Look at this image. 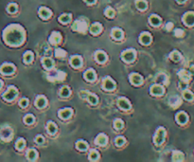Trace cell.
I'll list each match as a JSON object with an SVG mask.
<instances>
[{"label": "cell", "mask_w": 194, "mask_h": 162, "mask_svg": "<svg viewBox=\"0 0 194 162\" xmlns=\"http://www.w3.org/2000/svg\"><path fill=\"white\" fill-rule=\"evenodd\" d=\"M114 126L117 130L122 129V127H123V122H122L121 119H116V122L114 123Z\"/></svg>", "instance_id": "46"}, {"label": "cell", "mask_w": 194, "mask_h": 162, "mask_svg": "<svg viewBox=\"0 0 194 162\" xmlns=\"http://www.w3.org/2000/svg\"><path fill=\"white\" fill-rule=\"evenodd\" d=\"M25 145H26V141H25V139L23 138H19L16 141V144H15V146H16V148L18 150H22L25 147Z\"/></svg>", "instance_id": "38"}, {"label": "cell", "mask_w": 194, "mask_h": 162, "mask_svg": "<svg viewBox=\"0 0 194 162\" xmlns=\"http://www.w3.org/2000/svg\"><path fill=\"white\" fill-rule=\"evenodd\" d=\"M64 78H65V73L64 72H63V71L58 72V75H57V79L58 80L63 81V80H64Z\"/></svg>", "instance_id": "49"}, {"label": "cell", "mask_w": 194, "mask_h": 162, "mask_svg": "<svg viewBox=\"0 0 194 162\" xmlns=\"http://www.w3.org/2000/svg\"><path fill=\"white\" fill-rule=\"evenodd\" d=\"M39 15L44 19H48V18L50 17V15H51V12H50L48 8L42 7V8H40V10H39Z\"/></svg>", "instance_id": "13"}, {"label": "cell", "mask_w": 194, "mask_h": 162, "mask_svg": "<svg viewBox=\"0 0 194 162\" xmlns=\"http://www.w3.org/2000/svg\"><path fill=\"white\" fill-rule=\"evenodd\" d=\"M33 60V54H32V52H30V51H27L26 53L24 54V61L25 63H31Z\"/></svg>", "instance_id": "34"}, {"label": "cell", "mask_w": 194, "mask_h": 162, "mask_svg": "<svg viewBox=\"0 0 194 162\" xmlns=\"http://www.w3.org/2000/svg\"><path fill=\"white\" fill-rule=\"evenodd\" d=\"M156 81L158 82H162V83H168V80H167V76L165 74H159L156 78Z\"/></svg>", "instance_id": "42"}, {"label": "cell", "mask_w": 194, "mask_h": 162, "mask_svg": "<svg viewBox=\"0 0 194 162\" xmlns=\"http://www.w3.org/2000/svg\"><path fill=\"white\" fill-rule=\"evenodd\" d=\"M105 14H106V16H108L110 18L112 17H114V15H115V12H114V10L112 9V8H107L105 10Z\"/></svg>", "instance_id": "47"}, {"label": "cell", "mask_w": 194, "mask_h": 162, "mask_svg": "<svg viewBox=\"0 0 194 162\" xmlns=\"http://www.w3.org/2000/svg\"><path fill=\"white\" fill-rule=\"evenodd\" d=\"M116 85H115V82L111 79L109 77H106L105 79L103 80V87L105 88L106 90H113L115 88Z\"/></svg>", "instance_id": "7"}, {"label": "cell", "mask_w": 194, "mask_h": 162, "mask_svg": "<svg viewBox=\"0 0 194 162\" xmlns=\"http://www.w3.org/2000/svg\"><path fill=\"white\" fill-rule=\"evenodd\" d=\"M125 143V138L123 137H119L116 138V144L117 146H122Z\"/></svg>", "instance_id": "48"}, {"label": "cell", "mask_w": 194, "mask_h": 162, "mask_svg": "<svg viewBox=\"0 0 194 162\" xmlns=\"http://www.w3.org/2000/svg\"><path fill=\"white\" fill-rule=\"evenodd\" d=\"M16 10H17V5L16 4L12 3V4H10L9 6H8V12L9 13H13L16 12Z\"/></svg>", "instance_id": "45"}, {"label": "cell", "mask_w": 194, "mask_h": 162, "mask_svg": "<svg viewBox=\"0 0 194 162\" xmlns=\"http://www.w3.org/2000/svg\"><path fill=\"white\" fill-rule=\"evenodd\" d=\"M35 104H36V106L39 107V108H43L45 104H47V100H45V98L43 97V96H40L37 98L36 102H35Z\"/></svg>", "instance_id": "24"}, {"label": "cell", "mask_w": 194, "mask_h": 162, "mask_svg": "<svg viewBox=\"0 0 194 162\" xmlns=\"http://www.w3.org/2000/svg\"><path fill=\"white\" fill-rule=\"evenodd\" d=\"M187 0H177V2L178 3H184V2H186Z\"/></svg>", "instance_id": "58"}, {"label": "cell", "mask_w": 194, "mask_h": 162, "mask_svg": "<svg viewBox=\"0 0 194 162\" xmlns=\"http://www.w3.org/2000/svg\"><path fill=\"white\" fill-rule=\"evenodd\" d=\"M48 131L51 135L56 133V131H57V126H56V124L54 122H48Z\"/></svg>", "instance_id": "33"}, {"label": "cell", "mask_w": 194, "mask_h": 162, "mask_svg": "<svg viewBox=\"0 0 194 162\" xmlns=\"http://www.w3.org/2000/svg\"><path fill=\"white\" fill-rule=\"evenodd\" d=\"M2 73L4 74H12V73L14 71V66L11 64H4L1 68H0Z\"/></svg>", "instance_id": "10"}, {"label": "cell", "mask_w": 194, "mask_h": 162, "mask_svg": "<svg viewBox=\"0 0 194 162\" xmlns=\"http://www.w3.org/2000/svg\"><path fill=\"white\" fill-rule=\"evenodd\" d=\"M183 21L187 26L194 25V13H187L183 17Z\"/></svg>", "instance_id": "6"}, {"label": "cell", "mask_w": 194, "mask_h": 162, "mask_svg": "<svg viewBox=\"0 0 194 162\" xmlns=\"http://www.w3.org/2000/svg\"><path fill=\"white\" fill-rule=\"evenodd\" d=\"M96 59L100 63H104L107 60V56L103 51H97L96 53Z\"/></svg>", "instance_id": "21"}, {"label": "cell", "mask_w": 194, "mask_h": 162, "mask_svg": "<svg viewBox=\"0 0 194 162\" xmlns=\"http://www.w3.org/2000/svg\"><path fill=\"white\" fill-rule=\"evenodd\" d=\"M72 28L76 31H80V32H84V31L87 29V24H86L84 21L81 20H77L76 22L73 24Z\"/></svg>", "instance_id": "4"}, {"label": "cell", "mask_w": 194, "mask_h": 162, "mask_svg": "<svg viewBox=\"0 0 194 162\" xmlns=\"http://www.w3.org/2000/svg\"><path fill=\"white\" fill-rule=\"evenodd\" d=\"M119 105L120 108L127 110V109L130 108V102L127 101L126 99L121 98V99H119Z\"/></svg>", "instance_id": "22"}, {"label": "cell", "mask_w": 194, "mask_h": 162, "mask_svg": "<svg viewBox=\"0 0 194 162\" xmlns=\"http://www.w3.org/2000/svg\"><path fill=\"white\" fill-rule=\"evenodd\" d=\"M171 59L172 60V61H174V62H179L180 60H181V55H180V53L178 51H176V50H174V51H172L171 53Z\"/></svg>", "instance_id": "31"}, {"label": "cell", "mask_w": 194, "mask_h": 162, "mask_svg": "<svg viewBox=\"0 0 194 162\" xmlns=\"http://www.w3.org/2000/svg\"><path fill=\"white\" fill-rule=\"evenodd\" d=\"M71 115H72V109H70V108H64L59 112V116L64 119H68Z\"/></svg>", "instance_id": "14"}, {"label": "cell", "mask_w": 194, "mask_h": 162, "mask_svg": "<svg viewBox=\"0 0 194 162\" xmlns=\"http://www.w3.org/2000/svg\"><path fill=\"white\" fill-rule=\"evenodd\" d=\"M60 94H61V96H62V97H67V96H69V94H70L69 88L67 86H64L62 89L60 90Z\"/></svg>", "instance_id": "39"}, {"label": "cell", "mask_w": 194, "mask_h": 162, "mask_svg": "<svg viewBox=\"0 0 194 162\" xmlns=\"http://www.w3.org/2000/svg\"><path fill=\"white\" fill-rule=\"evenodd\" d=\"M130 81L133 85H141L143 79L139 74H137V73H133V74H131V76H130Z\"/></svg>", "instance_id": "9"}, {"label": "cell", "mask_w": 194, "mask_h": 162, "mask_svg": "<svg viewBox=\"0 0 194 162\" xmlns=\"http://www.w3.org/2000/svg\"><path fill=\"white\" fill-rule=\"evenodd\" d=\"M172 23H168L167 24V26H166V29H168V30H171V28H172Z\"/></svg>", "instance_id": "53"}, {"label": "cell", "mask_w": 194, "mask_h": 162, "mask_svg": "<svg viewBox=\"0 0 194 162\" xmlns=\"http://www.w3.org/2000/svg\"><path fill=\"white\" fill-rule=\"evenodd\" d=\"M42 63H43V65L45 67V68H51V67L53 66V61L50 59V58H44L42 60Z\"/></svg>", "instance_id": "29"}, {"label": "cell", "mask_w": 194, "mask_h": 162, "mask_svg": "<svg viewBox=\"0 0 194 162\" xmlns=\"http://www.w3.org/2000/svg\"><path fill=\"white\" fill-rule=\"evenodd\" d=\"M76 147L81 151H84V150L87 149V143L83 141V140H79L77 144H76Z\"/></svg>", "instance_id": "36"}, {"label": "cell", "mask_w": 194, "mask_h": 162, "mask_svg": "<svg viewBox=\"0 0 194 162\" xmlns=\"http://www.w3.org/2000/svg\"><path fill=\"white\" fill-rule=\"evenodd\" d=\"M16 95H17V89H16V88H15L14 86H10L9 89L5 92L3 97H4L5 100L12 101L15 97H16Z\"/></svg>", "instance_id": "3"}, {"label": "cell", "mask_w": 194, "mask_h": 162, "mask_svg": "<svg viewBox=\"0 0 194 162\" xmlns=\"http://www.w3.org/2000/svg\"><path fill=\"white\" fill-rule=\"evenodd\" d=\"M70 20H71V15L70 14H66L65 13V14L61 15V16L59 17V21L63 24H66V23L70 22Z\"/></svg>", "instance_id": "30"}, {"label": "cell", "mask_w": 194, "mask_h": 162, "mask_svg": "<svg viewBox=\"0 0 194 162\" xmlns=\"http://www.w3.org/2000/svg\"><path fill=\"white\" fill-rule=\"evenodd\" d=\"M60 41H61V34L59 32H56V31L52 32V34L50 35V38H49L50 43L55 45V44L60 43Z\"/></svg>", "instance_id": "16"}, {"label": "cell", "mask_w": 194, "mask_h": 162, "mask_svg": "<svg viewBox=\"0 0 194 162\" xmlns=\"http://www.w3.org/2000/svg\"><path fill=\"white\" fill-rule=\"evenodd\" d=\"M112 35H113V37L115 39L120 40L122 38V36H123V33H122V31L119 29H114L113 31H112Z\"/></svg>", "instance_id": "26"}, {"label": "cell", "mask_w": 194, "mask_h": 162, "mask_svg": "<svg viewBox=\"0 0 194 162\" xmlns=\"http://www.w3.org/2000/svg\"><path fill=\"white\" fill-rule=\"evenodd\" d=\"M87 98H88V101H89L90 103H92V104L98 103V98H97L95 95H93V94H89Z\"/></svg>", "instance_id": "44"}, {"label": "cell", "mask_w": 194, "mask_h": 162, "mask_svg": "<svg viewBox=\"0 0 194 162\" xmlns=\"http://www.w3.org/2000/svg\"><path fill=\"white\" fill-rule=\"evenodd\" d=\"M1 86H2V81L0 80V87H1Z\"/></svg>", "instance_id": "59"}, {"label": "cell", "mask_w": 194, "mask_h": 162, "mask_svg": "<svg viewBox=\"0 0 194 162\" xmlns=\"http://www.w3.org/2000/svg\"><path fill=\"white\" fill-rule=\"evenodd\" d=\"M24 121H25V122H26L27 124H31L34 122V117L32 116V115L29 114V115H27V116L24 118Z\"/></svg>", "instance_id": "43"}, {"label": "cell", "mask_w": 194, "mask_h": 162, "mask_svg": "<svg viewBox=\"0 0 194 162\" xmlns=\"http://www.w3.org/2000/svg\"><path fill=\"white\" fill-rule=\"evenodd\" d=\"M190 72L194 75V66H190Z\"/></svg>", "instance_id": "57"}, {"label": "cell", "mask_w": 194, "mask_h": 162, "mask_svg": "<svg viewBox=\"0 0 194 162\" xmlns=\"http://www.w3.org/2000/svg\"><path fill=\"white\" fill-rule=\"evenodd\" d=\"M84 78L87 81H89V82L94 81L96 79V73H95V71L93 69H88L87 71L84 73Z\"/></svg>", "instance_id": "17"}, {"label": "cell", "mask_w": 194, "mask_h": 162, "mask_svg": "<svg viewBox=\"0 0 194 162\" xmlns=\"http://www.w3.org/2000/svg\"><path fill=\"white\" fill-rule=\"evenodd\" d=\"M178 75H179V78L184 82H187L190 80V73L186 70H181L178 72Z\"/></svg>", "instance_id": "15"}, {"label": "cell", "mask_w": 194, "mask_h": 162, "mask_svg": "<svg viewBox=\"0 0 194 162\" xmlns=\"http://www.w3.org/2000/svg\"><path fill=\"white\" fill-rule=\"evenodd\" d=\"M99 158H100V155H99V153L97 152L96 150H92L91 152H90V154H89V158H90L91 160L95 161V160H98V159H99Z\"/></svg>", "instance_id": "37"}, {"label": "cell", "mask_w": 194, "mask_h": 162, "mask_svg": "<svg viewBox=\"0 0 194 162\" xmlns=\"http://www.w3.org/2000/svg\"><path fill=\"white\" fill-rule=\"evenodd\" d=\"M70 63L74 67H79L81 66V58L80 56H73L71 57Z\"/></svg>", "instance_id": "20"}, {"label": "cell", "mask_w": 194, "mask_h": 162, "mask_svg": "<svg viewBox=\"0 0 194 162\" xmlns=\"http://www.w3.org/2000/svg\"><path fill=\"white\" fill-rule=\"evenodd\" d=\"M96 143L99 144V145H105L107 143V138L106 135H103V134H100L98 135V138H96Z\"/></svg>", "instance_id": "23"}, {"label": "cell", "mask_w": 194, "mask_h": 162, "mask_svg": "<svg viewBox=\"0 0 194 162\" xmlns=\"http://www.w3.org/2000/svg\"><path fill=\"white\" fill-rule=\"evenodd\" d=\"M28 103H29V101L27 100V99H22V100L20 101V106H21V107H26L28 105Z\"/></svg>", "instance_id": "50"}, {"label": "cell", "mask_w": 194, "mask_h": 162, "mask_svg": "<svg viewBox=\"0 0 194 162\" xmlns=\"http://www.w3.org/2000/svg\"><path fill=\"white\" fill-rule=\"evenodd\" d=\"M186 86H187L186 83H183V82H181V83H180V87H181V88H185Z\"/></svg>", "instance_id": "56"}, {"label": "cell", "mask_w": 194, "mask_h": 162, "mask_svg": "<svg viewBox=\"0 0 194 162\" xmlns=\"http://www.w3.org/2000/svg\"><path fill=\"white\" fill-rule=\"evenodd\" d=\"M165 135H166V131H165V129L163 128V127H160V128H158V130L156 131V134L154 135V143L156 145H160L163 141H164V139H165Z\"/></svg>", "instance_id": "2"}, {"label": "cell", "mask_w": 194, "mask_h": 162, "mask_svg": "<svg viewBox=\"0 0 194 162\" xmlns=\"http://www.w3.org/2000/svg\"><path fill=\"white\" fill-rule=\"evenodd\" d=\"M151 93L154 95H162L164 93V88L159 85H154L151 87Z\"/></svg>", "instance_id": "11"}, {"label": "cell", "mask_w": 194, "mask_h": 162, "mask_svg": "<svg viewBox=\"0 0 194 162\" xmlns=\"http://www.w3.org/2000/svg\"><path fill=\"white\" fill-rule=\"evenodd\" d=\"M88 95H89V94H88L87 92H85V91H83V92H81V96L83 97V98H84L85 96H87V97H88Z\"/></svg>", "instance_id": "54"}, {"label": "cell", "mask_w": 194, "mask_h": 162, "mask_svg": "<svg viewBox=\"0 0 194 162\" xmlns=\"http://www.w3.org/2000/svg\"><path fill=\"white\" fill-rule=\"evenodd\" d=\"M149 21L152 26H158L161 23L160 17H158L157 15H152V16L149 18Z\"/></svg>", "instance_id": "27"}, {"label": "cell", "mask_w": 194, "mask_h": 162, "mask_svg": "<svg viewBox=\"0 0 194 162\" xmlns=\"http://www.w3.org/2000/svg\"><path fill=\"white\" fill-rule=\"evenodd\" d=\"M101 25L100 24H99V23H95V24H93L90 27V32L92 33V34H98V33H100V31H101Z\"/></svg>", "instance_id": "19"}, {"label": "cell", "mask_w": 194, "mask_h": 162, "mask_svg": "<svg viewBox=\"0 0 194 162\" xmlns=\"http://www.w3.org/2000/svg\"><path fill=\"white\" fill-rule=\"evenodd\" d=\"M35 140H36V142L39 143V144H42V143H44V141H45L44 138H43V137H41V135H38V137H37L36 138H35Z\"/></svg>", "instance_id": "52"}, {"label": "cell", "mask_w": 194, "mask_h": 162, "mask_svg": "<svg viewBox=\"0 0 194 162\" xmlns=\"http://www.w3.org/2000/svg\"><path fill=\"white\" fill-rule=\"evenodd\" d=\"M184 159V155L179 152V151H175V152H173V155H172V160L173 161H182Z\"/></svg>", "instance_id": "28"}, {"label": "cell", "mask_w": 194, "mask_h": 162, "mask_svg": "<svg viewBox=\"0 0 194 162\" xmlns=\"http://www.w3.org/2000/svg\"><path fill=\"white\" fill-rule=\"evenodd\" d=\"M37 152L35 151L34 149H30L29 150V152H28V158L29 160H35L37 158Z\"/></svg>", "instance_id": "35"}, {"label": "cell", "mask_w": 194, "mask_h": 162, "mask_svg": "<svg viewBox=\"0 0 194 162\" xmlns=\"http://www.w3.org/2000/svg\"><path fill=\"white\" fill-rule=\"evenodd\" d=\"M135 5H136L137 9H139L141 10H144L147 8V3L145 0H136Z\"/></svg>", "instance_id": "32"}, {"label": "cell", "mask_w": 194, "mask_h": 162, "mask_svg": "<svg viewBox=\"0 0 194 162\" xmlns=\"http://www.w3.org/2000/svg\"><path fill=\"white\" fill-rule=\"evenodd\" d=\"M24 30L17 25H12L4 31L5 42L11 46H19L24 41Z\"/></svg>", "instance_id": "1"}, {"label": "cell", "mask_w": 194, "mask_h": 162, "mask_svg": "<svg viewBox=\"0 0 194 162\" xmlns=\"http://www.w3.org/2000/svg\"><path fill=\"white\" fill-rule=\"evenodd\" d=\"M1 137L3 139H9L12 138V130L9 127L3 128L1 130Z\"/></svg>", "instance_id": "18"}, {"label": "cell", "mask_w": 194, "mask_h": 162, "mask_svg": "<svg viewBox=\"0 0 194 162\" xmlns=\"http://www.w3.org/2000/svg\"><path fill=\"white\" fill-rule=\"evenodd\" d=\"M176 121L179 124H185L187 121V116L185 112H179L176 115Z\"/></svg>", "instance_id": "12"}, {"label": "cell", "mask_w": 194, "mask_h": 162, "mask_svg": "<svg viewBox=\"0 0 194 162\" xmlns=\"http://www.w3.org/2000/svg\"><path fill=\"white\" fill-rule=\"evenodd\" d=\"M184 35V31L180 29H177L175 30V36H177V37H182V36Z\"/></svg>", "instance_id": "51"}, {"label": "cell", "mask_w": 194, "mask_h": 162, "mask_svg": "<svg viewBox=\"0 0 194 162\" xmlns=\"http://www.w3.org/2000/svg\"><path fill=\"white\" fill-rule=\"evenodd\" d=\"M87 4H94L96 2V0H84Z\"/></svg>", "instance_id": "55"}, {"label": "cell", "mask_w": 194, "mask_h": 162, "mask_svg": "<svg viewBox=\"0 0 194 162\" xmlns=\"http://www.w3.org/2000/svg\"><path fill=\"white\" fill-rule=\"evenodd\" d=\"M121 57L125 62H132V61H134L135 57V52L133 49H127L123 51Z\"/></svg>", "instance_id": "5"}, {"label": "cell", "mask_w": 194, "mask_h": 162, "mask_svg": "<svg viewBox=\"0 0 194 162\" xmlns=\"http://www.w3.org/2000/svg\"><path fill=\"white\" fill-rule=\"evenodd\" d=\"M152 41V36L148 32H143L139 36V42L143 45H149Z\"/></svg>", "instance_id": "8"}, {"label": "cell", "mask_w": 194, "mask_h": 162, "mask_svg": "<svg viewBox=\"0 0 194 162\" xmlns=\"http://www.w3.org/2000/svg\"><path fill=\"white\" fill-rule=\"evenodd\" d=\"M55 55L57 58H64V57L66 55V53H65L64 50L61 49H57L55 50Z\"/></svg>", "instance_id": "40"}, {"label": "cell", "mask_w": 194, "mask_h": 162, "mask_svg": "<svg viewBox=\"0 0 194 162\" xmlns=\"http://www.w3.org/2000/svg\"><path fill=\"white\" fill-rule=\"evenodd\" d=\"M183 97L187 101H191L193 99V94L190 90H186V91H184V93H183Z\"/></svg>", "instance_id": "41"}, {"label": "cell", "mask_w": 194, "mask_h": 162, "mask_svg": "<svg viewBox=\"0 0 194 162\" xmlns=\"http://www.w3.org/2000/svg\"><path fill=\"white\" fill-rule=\"evenodd\" d=\"M181 103V100L179 97L174 96V97H171V100H170V104L172 107H177L179 106V104Z\"/></svg>", "instance_id": "25"}]
</instances>
